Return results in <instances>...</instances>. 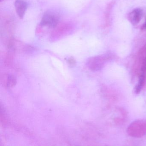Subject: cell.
Instances as JSON below:
<instances>
[{
	"label": "cell",
	"mask_w": 146,
	"mask_h": 146,
	"mask_svg": "<svg viewBox=\"0 0 146 146\" xmlns=\"http://www.w3.org/2000/svg\"><path fill=\"white\" fill-rule=\"evenodd\" d=\"M60 19V15L58 13L49 10L44 14L41 19L40 25L50 28H55L59 24Z\"/></svg>",
	"instance_id": "obj_1"
},
{
	"label": "cell",
	"mask_w": 146,
	"mask_h": 146,
	"mask_svg": "<svg viewBox=\"0 0 146 146\" xmlns=\"http://www.w3.org/2000/svg\"><path fill=\"white\" fill-rule=\"evenodd\" d=\"M128 133L133 137H140L146 134V122H137L128 128Z\"/></svg>",
	"instance_id": "obj_2"
},
{
	"label": "cell",
	"mask_w": 146,
	"mask_h": 146,
	"mask_svg": "<svg viewBox=\"0 0 146 146\" xmlns=\"http://www.w3.org/2000/svg\"><path fill=\"white\" fill-rule=\"evenodd\" d=\"M15 8L20 19H23L27 9V3L23 0H16L14 3Z\"/></svg>",
	"instance_id": "obj_3"
},
{
	"label": "cell",
	"mask_w": 146,
	"mask_h": 146,
	"mask_svg": "<svg viewBox=\"0 0 146 146\" xmlns=\"http://www.w3.org/2000/svg\"><path fill=\"white\" fill-rule=\"evenodd\" d=\"M143 12L140 9H134L129 15V18L130 20L134 24H137L139 22L142 18Z\"/></svg>",
	"instance_id": "obj_4"
},
{
	"label": "cell",
	"mask_w": 146,
	"mask_h": 146,
	"mask_svg": "<svg viewBox=\"0 0 146 146\" xmlns=\"http://www.w3.org/2000/svg\"><path fill=\"white\" fill-rule=\"evenodd\" d=\"M5 82L7 86L11 87L16 84V79L13 76L8 75L6 76Z\"/></svg>",
	"instance_id": "obj_5"
},
{
	"label": "cell",
	"mask_w": 146,
	"mask_h": 146,
	"mask_svg": "<svg viewBox=\"0 0 146 146\" xmlns=\"http://www.w3.org/2000/svg\"><path fill=\"white\" fill-rule=\"evenodd\" d=\"M69 63L70 64L71 66H73L75 64V59L73 58H70L68 60Z\"/></svg>",
	"instance_id": "obj_6"
},
{
	"label": "cell",
	"mask_w": 146,
	"mask_h": 146,
	"mask_svg": "<svg viewBox=\"0 0 146 146\" xmlns=\"http://www.w3.org/2000/svg\"><path fill=\"white\" fill-rule=\"evenodd\" d=\"M4 1V0H0V1H1V2L2 1Z\"/></svg>",
	"instance_id": "obj_7"
}]
</instances>
